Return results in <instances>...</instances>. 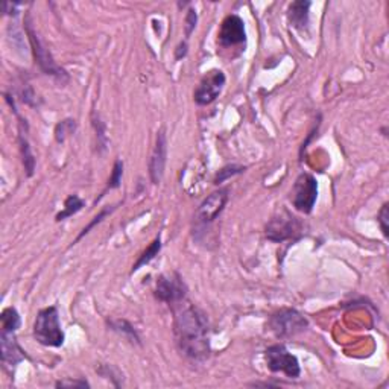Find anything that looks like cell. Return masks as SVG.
I'll list each match as a JSON object with an SVG mask.
<instances>
[{
    "instance_id": "obj_1",
    "label": "cell",
    "mask_w": 389,
    "mask_h": 389,
    "mask_svg": "<svg viewBox=\"0 0 389 389\" xmlns=\"http://www.w3.org/2000/svg\"><path fill=\"white\" fill-rule=\"evenodd\" d=\"M174 335L184 356L204 360L210 356V324L207 315L187 298L174 304Z\"/></svg>"
},
{
    "instance_id": "obj_2",
    "label": "cell",
    "mask_w": 389,
    "mask_h": 389,
    "mask_svg": "<svg viewBox=\"0 0 389 389\" xmlns=\"http://www.w3.org/2000/svg\"><path fill=\"white\" fill-rule=\"evenodd\" d=\"M34 338L45 346H61L64 344V331L61 330L58 309L55 306L41 309L34 322Z\"/></svg>"
},
{
    "instance_id": "obj_3",
    "label": "cell",
    "mask_w": 389,
    "mask_h": 389,
    "mask_svg": "<svg viewBox=\"0 0 389 389\" xmlns=\"http://www.w3.org/2000/svg\"><path fill=\"white\" fill-rule=\"evenodd\" d=\"M303 231V224L300 219L289 213L287 210H280L266 225V237L275 244L286 242V240L296 239Z\"/></svg>"
},
{
    "instance_id": "obj_4",
    "label": "cell",
    "mask_w": 389,
    "mask_h": 389,
    "mask_svg": "<svg viewBox=\"0 0 389 389\" xmlns=\"http://www.w3.org/2000/svg\"><path fill=\"white\" fill-rule=\"evenodd\" d=\"M25 25H26V32H27V37H30V43H31V47H32V52H34L35 62H37V64L40 66V69L43 70V72H45L47 76L55 78V80L60 81L61 84H62V82H67V81H69L67 72H66L64 69H61V67L54 61L51 52L47 51V49L45 47V45L41 43V40L38 38V35L35 34L34 27H32V23H31V20L26 19V23H25Z\"/></svg>"
},
{
    "instance_id": "obj_5",
    "label": "cell",
    "mask_w": 389,
    "mask_h": 389,
    "mask_svg": "<svg viewBox=\"0 0 389 389\" xmlns=\"http://www.w3.org/2000/svg\"><path fill=\"white\" fill-rule=\"evenodd\" d=\"M270 329L277 338H291L307 329V320L298 310L281 309L270 318Z\"/></svg>"
},
{
    "instance_id": "obj_6",
    "label": "cell",
    "mask_w": 389,
    "mask_h": 389,
    "mask_svg": "<svg viewBox=\"0 0 389 389\" xmlns=\"http://www.w3.org/2000/svg\"><path fill=\"white\" fill-rule=\"evenodd\" d=\"M265 359L270 371L283 373L291 379L300 377L301 368L298 359H296L292 353H289L285 345L277 344L270 346V349L265 351Z\"/></svg>"
},
{
    "instance_id": "obj_7",
    "label": "cell",
    "mask_w": 389,
    "mask_h": 389,
    "mask_svg": "<svg viewBox=\"0 0 389 389\" xmlns=\"http://www.w3.org/2000/svg\"><path fill=\"white\" fill-rule=\"evenodd\" d=\"M318 198V182L312 175L301 174L295 180L292 187V204L294 207L304 215H309L314 210Z\"/></svg>"
},
{
    "instance_id": "obj_8",
    "label": "cell",
    "mask_w": 389,
    "mask_h": 389,
    "mask_svg": "<svg viewBox=\"0 0 389 389\" xmlns=\"http://www.w3.org/2000/svg\"><path fill=\"white\" fill-rule=\"evenodd\" d=\"M228 201V190L219 189L216 192L209 195L206 200L202 201L200 209L195 213V230L196 233L201 228H206L215 221V219L222 213V210L227 206Z\"/></svg>"
},
{
    "instance_id": "obj_9",
    "label": "cell",
    "mask_w": 389,
    "mask_h": 389,
    "mask_svg": "<svg viewBox=\"0 0 389 389\" xmlns=\"http://www.w3.org/2000/svg\"><path fill=\"white\" fill-rule=\"evenodd\" d=\"M155 296L160 301L169 304V306H174V304L187 298V287L178 274H165L157 280Z\"/></svg>"
},
{
    "instance_id": "obj_10",
    "label": "cell",
    "mask_w": 389,
    "mask_h": 389,
    "mask_svg": "<svg viewBox=\"0 0 389 389\" xmlns=\"http://www.w3.org/2000/svg\"><path fill=\"white\" fill-rule=\"evenodd\" d=\"M225 81L227 80H225V75L221 70H210L195 90V102L198 105H209L215 102L219 95H221Z\"/></svg>"
},
{
    "instance_id": "obj_11",
    "label": "cell",
    "mask_w": 389,
    "mask_h": 389,
    "mask_svg": "<svg viewBox=\"0 0 389 389\" xmlns=\"http://www.w3.org/2000/svg\"><path fill=\"white\" fill-rule=\"evenodd\" d=\"M246 41L245 23L236 14H231L224 19L221 30L217 34V43L221 47H233Z\"/></svg>"
},
{
    "instance_id": "obj_12",
    "label": "cell",
    "mask_w": 389,
    "mask_h": 389,
    "mask_svg": "<svg viewBox=\"0 0 389 389\" xmlns=\"http://www.w3.org/2000/svg\"><path fill=\"white\" fill-rule=\"evenodd\" d=\"M167 160V139L165 130H160L157 132V140H155L154 151L150 158V176L154 184H158L165 175Z\"/></svg>"
},
{
    "instance_id": "obj_13",
    "label": "cell",
    "mask_w": 389,
    "mask_h": 389,
    "mask_svg": "<svg viewBox=\"0 0 389 389\" xmlns=\"http://www.w3.org/2000/svg\"><path fill=\"white\" fill-rule=\"evenodd\" d=\"M2 362L5 365L10 366H16L17 364L22 362V360L27 359L26 353L20 349V345L17 344L16 338H14V333H6V331H2Z\"/></svg>"
},
{
    "instance_id": "obj_14",
    "label": "cell",
    "mask_w": 389,
    "mask_h": 389,
    "mask_svg": "<svg viewBox=\"0 0 389 389\" xmlns=\"http://www.w3.org/2000/svg\"><path fill=\"white\" fill-rule=\"evenodd\" d=\"M310 2H304V0H296L289 5L287 10V19L291 26H294L295 30L298 31H306L309 27L310 22Z\"/></svg>"
},
{
    "instance_id": "obj_15",
    "label": "cell",
    "mask_w": 389,
    "mask_h": 389,
    "mask_svg": "<svg viewBox=\"0 0 389 389\" xmlns=\"http://www.w3.org/2000/svg\"><path fill=\"white\" fill-rule=\"evenodd\" d=\"M0 321H2V331H6V333H16L22 324L20 315L14 307H6L0 315Z\"/></svg>"
},
{
    "instance_id": "obj_16",
    "label": "cell",
    "mask_w": 389,
    "mask_h": 389,
    "mask_svg": "<svg viewBox=\"0 0 389 389\" xmlns=\"http://www.w3.org/2000/svg\"><path fill=\"white\" fill-rule=\"evenodd\" d=\"M84 206H86V202H84L78 195L67 196V200L64 201V209H62V211H60V213L56 215V222H61V221H64V219L76 215L78 211L82 210Z\"/></svg>"
},
{
    "instance_id": "obj_17",
    "label": "cell",
    "mask_w": 389,
    "mask_h": 389,
    "mask_svg": "<svg viewBox=\"0 0 389 389\" xmlns=\"http://www.w3.org/2000/svg\"><path fill=\"white\" fill-rule=\"evenodd\" d=\"M160 250H161V239H160V236H157V237L154 239V242L150 246H148V250L141 252V256L139 257V260L136 261V263H134L131 272H136V271L140 270L141 266H145V265L150 263L151 260L155 259V256H158Z\"/></svg>"
},
{
    "instance_id": "obj_18",
    "label": "cell",
    "mask_w": 389,
    "mask_h": 389,
    "mask_svg": "<svg viewBox=\"0 0 389 389\" xmlns=\"http://www.w3.org/2000/svg\"><path fill=\"white\" fill-rule=\"evenodd\" d=\"M111 325V329L117 331V333H120L122 336H125L126 339H130L131 342H137L140 344V338L137 335V331L134 330L132 325L128 322V321H125V320H116V321H111L110 322Z\"/></svg>"
},
{
    "instance_id": "obj_19",
    "label": "cell",
    "mask_w": 389,
    "mask_h": 389,
    "mask_svg": "<svg viewBox=\"0 0 389 389\" xmlns=\"http://www.w3.org/2000/svg\"><path fill=\"white\" fill-rule=\"evenodd\" d=\"M122 175H123V163H122V160H116L115 166H113V172H111L110 180H108L107 189L104 190L101 198L105 195V192H107V190H113V189L120 187V182H122ZM101 198H99V200H101Z\"/></svg>"
},
{
    "instance_id": "obj_20",
    "label": "cell",
    "mask_w": 389,
    "mask_h": 389,
    "mask_svg": "<svg viewBox=\"0 0 389 389\" xmlns=\"http://www.w3.org/2000/svg\"><path fill=\"white\" fill-rule=\"evenodd\" d=\"M245 172V166H239V165H228V166H225L222 167L221 171H219L215 176V184L216 186H219V184L224 182V181H227L230 180L231 176H236L239 174H242Z\"/></svg>"
},
{
    "instance_id": "obj_21",
    "label": "cell",
    "mask_w": 389,
    "mask_h": 389,
    "mask_svg": "<svg viewBox=\"0 0 389 389\" xmlns=\"http://www.w3.org/2000/svg\"><path fill=\"white\" fill-rule=\"evenodd\" d=\"M116 209H117V206L105 207V209H104V210L101 211V213H99L97 216H95V217H93V221H91V222H90V224L87 225V227H86V228H84V230H82V231L80 233V236H78V237L75 239L73 245H75V244H78V242H80V240H81V239H82L84 236L89 235V233H90V230H91V228L96 227V225H97V224H101V222L104 221V217H105V216H108V215H111V213H113V211H115Z\"/></svg>"
},
{
    "instance_id": "obj_22",
    "label": "cell",
    "mask_w": 389,
    "mask_h": 389,
    "mask_svg": "<svg viewBox=\"0 0 389 389\" xmlns=\"http://www.w3.org/2000/svg\"><path fill=\"white\" fill-rule=\"evenodd\" d=\"M76 128V123H75V120H62V122H60L58 125H56V128H55V137H56V141H64L66 140V136L67 134H72Z\"/></svg>"
},
{
    "instance_id": "obj_23",
    "label": "cell",
    "mask_w": 389,
    "mask_h": 389,
    "mask_svg": "<svg viewBox=\"0 0 389 389\" xmlns=\"http://www.w3.org/2000/svg\"><path fill=\"white\" fill-rule=\"evenodd\" d=\"M389 204L385 202L384 204V207H381L380 210V213H379V217H377V221L380 224V228H381V233H384V236L388 237L389 236V227H388V217H389Z\"/></svg>"
},
{
    "instance_id": "obj_24",
    "label": "cell",
    "mask_w": 389,
    "mask_h": 389,
    "mask_svg": "<svg viewBox=\"0 0 389 389\" xmlns=\"http://www.w3.org/2000/svg\"><path fill=\"white\" fill-rule=\"evenodd\" d=\"M196 22H198V14L195 10H189L187 16H186V41L190 38V35L195 31L196 27Z\"/></svg>"
},
{
    "instance_id": "obj_25",
    "label": "cell",
    "mask_w": 389,
    "mask_h": 389,
    "mask_svg": "<svg viewBox=\"0 0 389 389\" xmlns=\"http://www.w3.org/2000/svg\"><path fill=\"white\" fill-rule=\"evenodd\" d=\"M56 388H90L86 380H60L55 384Z\"/></svg>"
},
{
    "instance_id": "obj_26",
    "label": "cell",
    "mask_w": 389,
    "mask_h": 389,
    "mask_svg": "<svg viewBox=\"0 0 389 389\" xmlns=\"http://www.w3.org/2000/svg\"><path fill=\"white\" fill-rule=\"evenodd\" d=\"M187 55V41H184V43H180L178 47H176L175 51V58L176 60H181L184 56Z\"/></svg>"
}]
</instances>
